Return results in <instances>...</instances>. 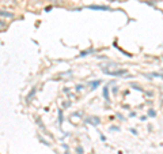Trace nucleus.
<instances>
[{"mask_svg": "<svg viewBox=\"0 0 163 154\" xmlns=\"http://www.w3.org/2000/svg\"><path fill=\"white\" fill-rule=\"evenodd\" d=\"M101 85V81H94V82H90V86H91V89H97L98 86Z\"/></svg>", "mask_w": 163, "mask_h": 154, "instance_id": "obj_6", "label": "nucleus"}, {"mask_svg": "<svg viewBox=\"0 0 163 154\" xmlns=\"http://www.w3.org/2000/svg\"><path fill=\"white\" fill-rule=\"evenodd\" d=\"M103 97H105L106 101H109V90H107V87H103Z\"/></svg>", "mask_w": 163, "mask_h": 154, "instance_id": "obj_7", "label": "nucleus"}, {"mask_svg": "<svg viewBox=\"0 0 163 154\" xmlns=\"http://www.w3.org/2000/svg\"><path fill=\"white\" fill-rule=\"evenodd\" d=\"M87 123L88 124H93V126H98L99 124V117H90V119H87Z\"/></svg>", "mask_w": 163, "mask_h": 154, "instance_id": "obj_3", "label": "nucleus"}, {"mask_svg": "<svg viewBox=\"0 0 163 154\" xmlns=\"http://www.w3.org/2000/svg\"><path fill=\"white\" fill-rule=\"evenodd\" d=\"M102 71L107 75H111V77H120V75H125L127 74V70H106L105 67H102Z\"/></svg>", "mask_w": 163, "mask_h": 154, "instance_id": "obj_1", "label": "nucleus"}, {"mask_svg": "<svg viewBox=\"0 0 163 154\" xmlns=\"http://www.w3.org/2000/svg\"><path fill=\"white\" fill-rule=\"evenodd\" d=\"M58 123H60V126L63 124V110H58Z\"/></svg>", "mask_w": 163, "mask_h": 154, "instance_id": "obj_9", "label": "nucleus"}, {"mask_svg": "<svg viewBox=\"0 0 163 154\" xmlns=\"http://www.w3.org/2000/svg\"><path fill=\"white\" fill-rule=\"evenodd\" d=\"M148 113H150V116H152V117H154L155 115H156V113H155V112H154V110H150V112H148Z\"/></svg>", "mask_w": 163, "mask_h": 154, "instance_id": "obj_13", "label": "nucleus"}, {"mask_svg": "<svg viewBox=\"0 0 163 154\" xmlns=\"http://www.w3.org/2000/svg\"><path fill=\"white\" fill-rule=\"evenodd\" d=\"M6 27V23L3 22V21H0V30H1V29H4Z\"/></svg>", "mask_w": 163, "mask_h": 154, "instance_id": "obj_10", "label": "nucleus"}, {"mask_svg": "<svg viewBox=\"0 0 163 154\" xmlns=\"http://www.w3.org/2000/svg\"><path fill=\"white\" fill-rule=\"evenodd\" d=\"M93 52V49H87V50H83V52H80V57H83V56H86V55H88V53H91Z\"/></svg>", "mask_w": 163, "mask_h": 154, "instance_id": "obj_8", "label": "nucleus"}, {"mask_svg": "<svg viewBox=\"0 0 163 154\" xmlns=\"http://www.w3.org/2000/svg\"><path fill=\"white\" fill-rule=\"evenodd\" d=\"M87 8H90V10H103V11H110V7H107V6H94V4H91V6H88Z\"/></svg>", "mask_w": 163, "mask_h": 154, "instance_id": "obj_2", "label": "nucleus"}, {"mask_svg": "<svg viewBox=\"0 0 163 154\" xmlns=\"http://www.w3.org/2000/svg\"><path fill=\"white\" fill-rule=\"evenodd\" d=\"M82 89H83V86H80V85H78V86H76V90H78V91H80Z\"/></svg>", "mask_w": 163, "mask_h": 154, "instance_id": "obj_12", "label": "nucleus"}, {"mask_svg": "<svg viewBox=\"0 0 163 154\" xmlns=\"http://www.w3.org/2000/svg\"><path fill=\"white\" fill-rule=\"evenodd\" d=\"M0 17H6V18H12L14 14L8 12V11H4V10H0Z\"/></svg>", "mask_w": 163, "mask_h": 154, "instance_id": "obj_5", "label": "nucleus"}, {"mask_svg": "<svg viewBox=\"0 0 163 154\" xmlns=\"http://www.w3.org/2000/svg\"><path fill=\"white\" fill-rule=\"evenodd\" d=\"M50 10H52V6H49V7H46V8H45V11H50Z\"/></svg>", "mask_w": 163, "mask_h": 154, "instance_id": "obj_14", "label": "nucleus"}, {"mask_svg": "<svg viewBox=\"0 0 163 154\" xmlns=\"http://www.w3.org/2000/svg\"><path fill=\"white\" fill-rule=\"evenodd\" d=\"M35 91H37V89H35V87H33V89H31V91H30V93H29V94H27V97H26V102H30V101H31V98L34 97Z\"/></svg>", "mask_w": 163, "mask_h": 154, "instance_id": "obj_4", "label": "nucleus"}, {"mask_svg": "<svg viewBox=\"0 0 163 154\" xmlns=\"http://www.w3.org/2000/svg\"><path fill=\"white\" fill-rule=\"evenodd\" d=\"M144 3H147V4H150V6H155V1H154V0H150V1H144Z\"/></svg>", "mask_w": 163, "mask_h": 154, "instance_id": "obj_11", "label": "nucleus"}]
</instances>
